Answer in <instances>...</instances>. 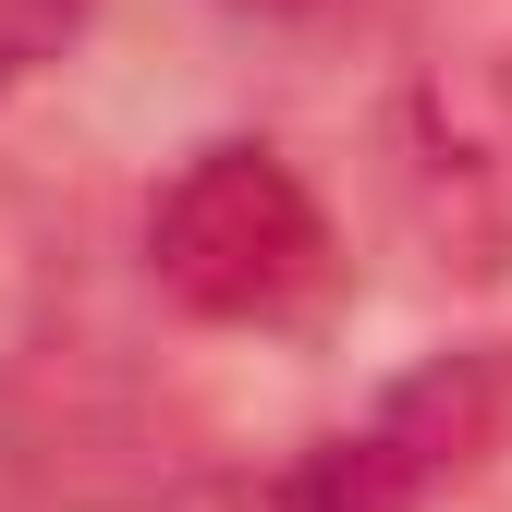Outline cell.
Wrapping results in <instances>:
<instances>
[{"mask_svg":"<svg viewBox=\"0 0 512 512\" xmlns=\"http://www.w3.org/2000/svg\"><path fill=\"white\" fill-rule=\"evenodd\" d=\"M147 281L208 330H305L342 293V232L269 135H208L147 196Z\"/></svg>","mask_w":512,"mask_h":512,"instance_id":"1","label":"cell"},{"mask_svg":"<svg viewBox=\"0 0 512 512\" xmlns=\"http://www.w3.org/2000/svg\"><path fill=\"white\" fill-rule=\"evenodd\" d=\"M476 439H488V366L439 354V366L391 378L354 427H330L293 464V488H305V512H427L476 464Z\"/></svg>","mask_w":512,"mask_h":512,"instance_id":"2","label":"cell"},{"mask_svg":"<svg viewBox=\"0 0 512 512\" xmlns=\"http://www.w3.org/2000/svg\"><path fill=\"white\" fill-rule=\"evenodd\" d=\"M74 25H86V0H0V98H13L37 61L74 49Z\"/></svg>","mask_w":512,"mask_h":512,"instance_id":"3","label":"cell"},{"mask_svg":"<svg viewBox=\"0 0 512 512\" xmlns=\"http://www.w3.org/2000/svg\"><path fill=\"white\" fill-rule=\"evenodd\" d=\"M171 512H305L293 476H208V488H183Z\"/></svg>","mask_w":512,"mask_h":512,"instance_id":"4","label":"cell"},{"mask_svg":"<svg viewBox=\"0 0 512 512\" xmlns=\"http://www.w3.org/2000/svg\"><path fill=\"white\" fill-rule=\"evenodd\" d=\"M244 13H317V0H244Z\"/></svg>","mask_w":512,"mask_h":512,"instance_id":"5","label":"cell"}]
</instances>
